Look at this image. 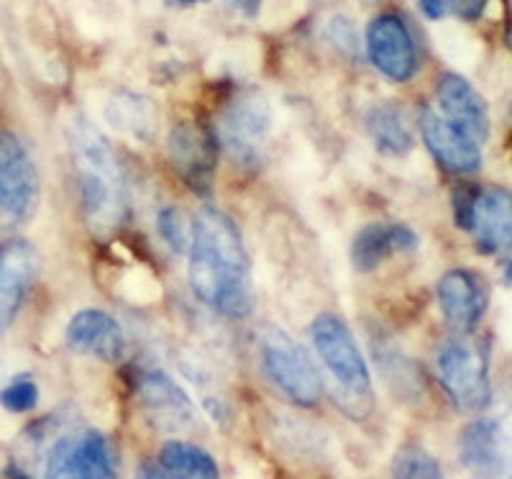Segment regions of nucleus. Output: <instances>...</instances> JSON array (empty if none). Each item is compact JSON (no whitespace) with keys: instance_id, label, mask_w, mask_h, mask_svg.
<instances>
[{"instance_id":"obj_11","label":"nucleus","mask_w":512,"mask_h":479,"mask_svg":"<svg viewBox=\"0 0 512 479\" xmlns=\"http://www.w3.org/2000/svg\"><path fill=\"white\" fill-rule=\"evenodd\" d=\"M39 272V254L26 239H6L0 244V336L13 326L24 308Z\"/></svg>"},{"instance_id":"obj_19","label":"nucleus","mask_w":512,"mask_h":479,"mask_svg":"<svg viewBox=\"0 0 512 479\" xmlns=\"http://www.w3.org/2000/svg\"><path fill=\"white\" fill-rule=\"evenodd\" d=\"M512 205L510 193L502 187L482 190L474 208L472 231L477 234L479 252L484 254H507L512 239Z\"/></svg>"},{"instance_id":"obj_9","label":"nucleus","mask_w":512,"mask_h":479,"mask_svg":"<svg viewBox=\"0 0 512 479\" xmlns=\"http://www.w3.org/2000/svg\"><path fill=\"white\" fill-rule=\"evenodd\" d=\"M44 479H113L111 444L95 428H80L54 444Z\"/></svg>"},{"instance_id":"obj_24","label":"nucleus","mask_w":512,"mask_h":479,"mask_svg":"<svg viewBox=\"0 0 512 479\" xmlns=\"http://www.w3.org/2000/svg\"><path fill=\"white\" fill-rule=\"evenodd\" d=\"M390 479H446L441 462L418 444L402 446L392 459Z\"/></svg>"},{"instance_id":"obj_5","label":"nucleus","mask_w":512,"mask_h":479,"mask_svg":"<svg viewBox=\"0 0 512 479\" xmlns=\"http://www.w3.org/2000/svg\"><path fill=\"white\" fill-rule=\"evenodd\" d=\"M259 357L267 380L300 408H315L323 398V380L308 351L282 328H264Z\"/></svg>"},{"instance_id":"obj_30","label":"nucleus","mask_w":512,"mask_h":479,"mask_svg":"<svg viewBox=\"0 0 512 479\" xmlns=\"http://www.w3.org/2000/svg\"><path fill=\"white\" fill-rule=\"evenodd\" d=\"M136 479H177L175 474H169L162 464H144L136 474Z\"/></svg>"},{"instance_id":"obj_20","label":"nucleus","mask_w":512,"mask_h":479,"mask_svg":"<svg viewBox=\"0 0 512 479\" xmlns=\"http://www.w3.org/2000/svg\"><path fill=\"white\" fill-rule=\"evenodd\" d=\"M367 131L374 149L384 157H405L413 152L415 139L408 121L395 103H379L367 113Z\"/></svg>"},{"instance_id":"obj_4","label":"nucleus","mask_w":512,"mask_h":479,"mask_svg":"<svg viewBox=\"0 0 512 479\" xmlns=\"http://www.w3.org/2000/svg\"><path fill=\"white\" fill-rule=\"evenodd\" d=\"M438 380L461 413H477L492 400V377H489V351L482 341L459 333L443 341L436 354Z\"/></svg>"},{"instance_id":"obj_26","label":"nucleus","mask_w":512,"mask_h":479,"mask_svg":"<svg viewBox=\"0 0 512 479\" xmlns=\"http://www.w3.org/2000/svg\"><path fill=\"white\" fill-rule=\"evenodd\" d=\"M157 228H159V236H162V239L167 241L175 252H182V249L190 244L192 223L187 221L185 213H182L180 208H175V205H167V208L159 211Z\"/></svg>"},{"instance_id":"obj_12","label":"nucleus","mask_w":512,"mask_h":479,"mask_svg":"<svg viewBox=\"0 0 512 479\" xmlns=\"http://www.w3.org/2000/svg\"><path fill=\"white\" fill-rule=\"evenodd\" d=\"M136 395L146 418L159 431H182L195 421V405L164 369H146L136 380Z\"/></svg>"},{"instance_id":"obj_15","label":"nucleus","mask_w":512,"mask_h":479,"mask_svg":"<svg viewBox=\"0 0 512 479\" xmlns=\"http://www.w3.org/2000/svg\"><path fill=\"white\" fill-rule=\"evenodd\" d=\"M438 305L456 333H472L487 310V290L469 269H451L438 282Z\"/></svg>"},{"instance_id":"obj_28","label":"nucleus","mask_w":512,"mask_h":479,"mask_svg":"<svg viewBox=\"0 0 512 479\" xmlns=\"http://www.w3.org/2000/svg\"><path fill=\"white\" fill-rule=\"evenodd\" d=\"M489 0H448V8H454V13L464 21H477L482 13L487 11Z\"/></svg>"},{"instance_id":"obj_22","label":"nucleus","mask_w":512,"mask_h":479,"mask_svg":"<svg viewBox=\"0 0 512 479\" xmlns=\"http://www.w3.org/2000/svg\"><path fill=\"white\" fill-rule=\"evenodd\" d=\"M105 118L111 121L113 129L123 131L136 139H149L157 129L154 123V108L139 95H116L105 108Z\"/></svg>"},{"instance_id":"obj_21","label":"nucleus","mask_w":512,"mask_h":479,"mask_svg":"<svg viewBox=\"0 0 512 479\" xmlns=\"http://www.w3.org/2000/svg\"><path fill=\"white\" fill-rule=\"evenodd\" d=\"M159 464L177 479H221L218 462L205 449L187 441H169L159 454Z\"/></svg>"},{"instance_id":"obj_27","label":"nucleus","mask_w":512,"mask_h":479,"mask_svg":"<svg viewBox=\"0 0 512 479\" xmlns=\"http://www.w3.org/2000/svg\"><path fill=\"white\" fill-rule=\"evenodd\" d=\"M479 193L482 190L477 185H459L454 190V218L461 231H472V218Z\"/></svg>"},{"instance_id":"obj_3","label":"nucleus","mask_w":512,"mask_h":479,"mask_svg":"<svg viewBox=\"0 0 512 479\" xmlns=\"http://www.w3.org/2000/svg\"><path fill=\"white\" fill-rule=\"evenodd\" d=\"M310 341L331 380L333 403L351 421H367L374 413V385L354 331L341 316L320 313L310 326Z\"/></svg>"},{"instance_id":"obj_13","label":"nucleus","mask_w":512,"mask_h":479,"mask_svg":"<svg viewBox=\"0 0 512 479\" xmlns=\"http://www.w3.org/2000/svg\"><path fill=\"white\" fill-rule=\"evenodd\" d=\"M420 134L443 170L454 175H474L482 167V149L477 141L433 108H423L420 113Z\"/></svg>"},{"instance_id":"obj_6","label":"nucleus","mask_w":512,"mask_h":479,"mask_svg":"<svg viewBox=\"0 0 512 479\" xmlns=\"http://www.w3.org/2000/svg\"><path fill=\"white\" fill-rule=\"evenodd\" d=\"M272 136V106L262 93L246 90L233 95L223 108L216 139L236 164L251 170L259 167Z\"/></svg>"},{"instance_id":"obj_7","label":"nucleus","mask_w":512,"mask_h":479,"mask_svg":"<svg viewBox=\"0 0 512 479\" xmlns=\"http://www.w3.org/2000/svg\"><path fill=\"white\" fill-rule=\"evenodd\" d=\"M39 200V172L13 131L0 129V231L29 221Z\"/></svg>"},{"instance_id":"obj_10","label":"nucleus","mask_w":512,"mask_h":479,"mask_svg":"<svg viewBox=\"0 0 512 479\" xmlns=\"http://www.w3.org/2000/svg\"><path fill=\"white\" fill-rule=\"evenodd\" d=\"M367 54L372 65L392 82H408L418 72V49L408 24L395 13H382L367 29Z\"/></svg>"},{"instance_id":"obj_29","label":"nucleus","mask_w":512,"mask_h":479,"mask_svg":"<svg viewBox=\"0 0 512 479\" xmlns=\"http://www.w3.org/2000/svg\"><path fill=\"white\" fill-rule=\"evenodd\" d=\"M418 6L431 21H441L448 13V0H418Z\"/></svg>"},{"instance_id":"obj_8","label":"nucleus","mask_w":512,"mask_h":479,"mask_svg":"<svg viewBox=\"0 0 512 479\" xmlns=\"http://www.w3.org/2000/svg\"><path fill=\"white\" fill-rule=\"evenodd\" d=\"M167 147L172 167L180 172L187 187L200 195H210L218 164L216 131L203 121H182L169 134Z\"/></svg>"},{"instance_id":"obj_25","label":"nucleus","mask_w":512,"mask_h":479,"mask_svg":"<svg viewBox=\"0 0 512 479\" xmlns=\"http://www.w3.org/2000/svg\"><path fill=\"white\" fill-rule=\"evenodd\" d=\"M0 405L11 413H29L39 405V385L29 374H18L0 390Z\"/></svg>"},{"instance_id":"obj_32","label":"nucleus","mask_w":512,"mask_h":479,"mask_svg":"<svg viewBox=\"0 0 512 479\" xmlns=\"http://www.w3.org/2000/svg\"><path fill=\"white\" fill-rule=\"evenodd\" d=\"M177 3H182V6H195V3H200V0H177Z\"/></svg>"},{"instance_id":"obj_14","label":"nucleus","mask_w":512,"mask_h":479,"mask_svg":"<svg viewBox=\"0 0 512 479\" xmlns=\"http://www.w3.org/2000/svg\"><path fill=\"white\" fill-rule=\"evenodd\" d=\"M67 349L82 354V357H93L100 362H121L126 354V333L121 323L105 310L85 308L72 316L64 331Z\"/></svg>"},{"instance_id":"obj_23","label":"nucleus","mask_w":512,"mask_h":479,"mask_svg":"<svg viewBox=\"0 0 512 479\" xmlns=\"http://www.w3.org/2000/svg\"><path fill=\"white\" fill-rule=\"evenodd\" d=\"M377 351V364L382 367L384 380L392 387L395 395L402 398H410V395H418L420 392V374L415 369V364L408 357H402L400 351L392 349V346H382Z\"/></svg>"},{"instance_id":"obj_16","label":"nucleus","mask_w":512,"mask_h":479,"mask_svg":"<svg viewBox=\"0 0 512 479\" xmlns=\"http://www.w3.org/2000/svg\"><path fill=\"white\" fill-rule=\"evenodd\" d=\"M438 103H441V116L459 126L464 134L472 136L477 144L489 139V111L484 106L482 95L474 90V85L466 77L448 72L438 82Z\"/></svg>"},{"instance_id":"obj_2","label":"nucleus","mask_w":512,"mask_h":479,"mask_svg":"<svg viewBox=\"0 0 512 479\" xmlns=\"http://www.w3.org/2000/svg\"><path fill=\"white\" fill-rule=\"evenodd\" d=\"M67 141L77 172L85 223L93 236L111 239L121 231L131 213L128 182L121 162L113 152L111 141L85 116L72 118L67 126Z\"/></svg>"},{"instance_id":"obj_1","label":"nucleus","mask_w":512,"mask_h":479,"mask_svg":"<svg viewBox=\"0 0 512 479\" xmlns=\"http://www.w3.org/2000/svg\"><path fill=\"white\" fill-rule=\"evenodd\" d=\"M190 287L218 316L246 318L254 308V277L239 226L218 208H203L190 228Z\"/></svg>"},{"instance_id":"obj_17","label":"nucleus","mask_w":512,"mask_h":479,"mask_svg":"<svg viewBox=\"0 0 512 479\" xmlns=\"http://www.w3.org/2000/svg\"><path fill=\"white\" fill-rule=\"evenodd\" d=\"M418 246V234L405 223H369L351 244V264L356 272H374L395 254H410Z\"/></svg>"},{"instance_id":"obj_31","label":"nucleus","mask_w":512,"mask_h":479,"mask_svg":"<svg viewBox=\"0 0 512 479\" xmlns=\"http://www.w3.org/2000/svg\"><path fill=\"white\" fill-rule=\"evenodd\" d=\"M233 8H239L244 16H256L259 8H262V0H231Z\"/></svg>"},{"instance_id":"obj_18","label":"nucleus","mask_w":512,"mask_h":479,"mask_svg":"<svg viewBox=\"0 0 512 479\" xmlns=\"http://www.w3.org/2000/svg\"><path fill=\"white\" fill-rule=\"evenodd\" d=\"M461 464L479 479H500L505 472V428L495 418H479L459 444Z\"/></svg>"}]
</instances>
